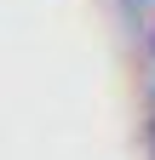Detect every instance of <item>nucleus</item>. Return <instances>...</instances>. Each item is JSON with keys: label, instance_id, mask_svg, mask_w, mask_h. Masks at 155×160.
I'll use <instances>...</instances> for the list:
<instances>
[{"label": "nucleus", "instance_id": "nucleus-2", "mask_svg": "<svg viewBox=\"0 0 155 160\" xmlns=\"http://www.w3.org/2000/svg\"><path fill=\"white\" fill-rule=\"evenodd\" d=\"M149 46H155V34H149Z\"/></svg>", "mask_w": 155, "mask_h": 160}, {"label": "nucleus", "instance_id": "nucleus-1", "mask_svg": "<svg viewBox=\"0 0 155 160\" xmlns=\"http://www.w3.org/2000/svg\"><path fill=\"white\" fill-rule=\"evenodd\" d=\"M149 143H155V126H149Z\"/></svg>", "mask_w": 155, "mask_h": 160}]
</instances>
